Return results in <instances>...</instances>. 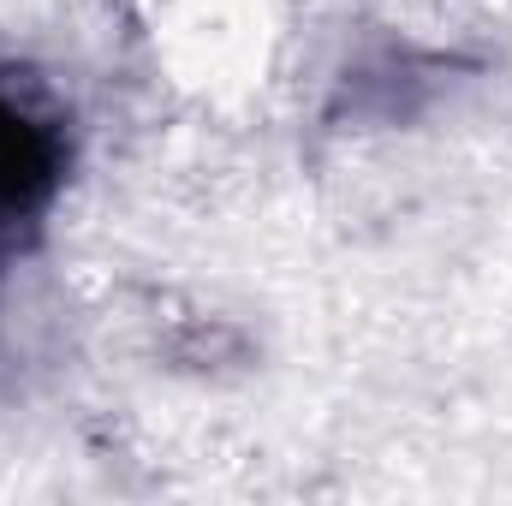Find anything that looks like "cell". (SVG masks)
<instances>
[{"label": "cell", "instance_id": "obj_1", "mask_svg": "<svg viewBox=\"0 0 512 506\" xmlns=\"http://www.w3.org/2000/svg\"><path fill=\"white\" fill-rule=\"evenodd\" d=\"M131 18L149 72L185 108L245 120L286 78V0H131Z\"/></svg>", "mask_w": 512, "mask_h": 506}]
</instances>
